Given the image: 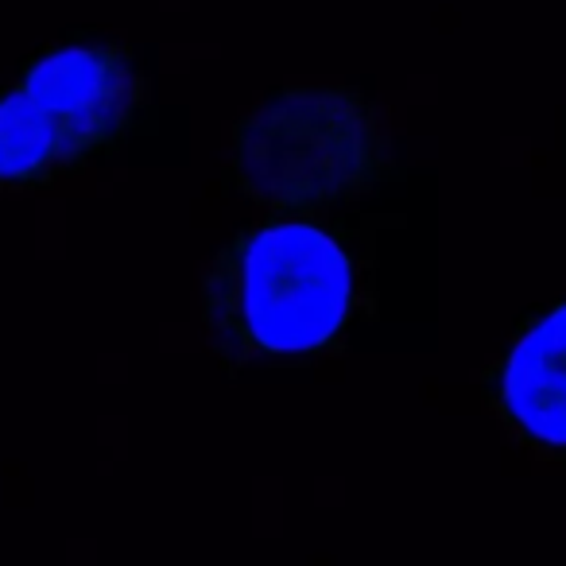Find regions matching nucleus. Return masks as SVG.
<instances>
[{
    "label": "nucleus",
    "mask_w": 566,
    "mask_h": 566,
    "mask_svg": "<svg viewBox=\"0 0 566 566\" xmlns=\"http://www.w3.org/2000/svg\"><path fill=\"white\" fill-rule=\"evenodd\" d=\"M365 264L315 218L241 226L210 256L198 287L210 349L229 373L268 357L331 354L369 303Z\"/></svg>",
    "instance_id": "f257e3e1"
},
{
    "label": "nucleus",
    "mask_w": 566,
    "mask_h": 566,
    "mask_svg": "<svg viewBox=\"0 0 566 566\" xmlns=\"http://www.w3.org/2000/svg\"><path fill=\"white\" fill-rule=\"evenodd\" d=\"M388 171V133L354 86L272 90L233 128L229 187L268 218L326 213L365 198Z\"/></svg>",
    "instance_id": "f03ea898"
},
{
    "label": "nucleus",
    "mask_w": 566,
    "mask_h": 566,
    "mask_svg": "<svg viewBox=\"0 0 566 566\" xmlns=\"http://www.w3.org/2000/svg\"><path fill=\"white\" fill-rule=\"evenodd\" d=\"M148 102L136 51L125 43H59L0 90V190H43L105 159Z\"/></svg>",
    "instance_id": "7ed1b4c3"
},
{
    "label": "nucleus",
    "mask_w": 566,
    "mask_h": 566,
    "mask_svg": "<svg viewBox=\"0 0 566 566\" xmlns=\"http://www.w3.org/2000/svg\"><path fill=\"white\" fill-rule=\"evenodd\" d=\"M481 396L520 447L566 465V300L520 318L481 377Z\"/></svg>",
    "instance_id": "20e7f679"
}]
</instances>
